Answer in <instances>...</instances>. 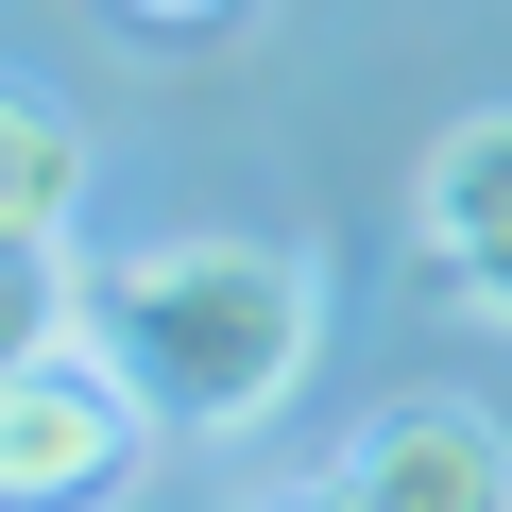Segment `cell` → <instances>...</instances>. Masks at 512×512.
Returning a JSON list of instances; mask_svg holds the SVG:
<instances>
[{
	"mask_svg": "<svg viewBox=\"0 0 512 512\" xmlns=\"http://www.w3.org/2000/svg\"><path fill=\"white\" fill-rule=\"evenodd\" d=\"M69 205H86V137H69V103H0V239H35V256H69Z\"/></svg>",
	"mask_w": 512,
	"mask_h": 512,
	"instance_id": "cell-5",
	"label": "cell"
},
{
	"mask_svg": "<svg viewBox=\"0 0 512 512\" xmlns=\"http://www.w3.org/2000/svg\"><path fill=\"white\" fill-rule=\"evenodd\" d=\"M137 35H205V18H239V0H120Z\"/></svg>",
	"mask_w": 512,
	"mask_h": 512,
	"instance_id": "cell-6",
	"label": "cell"
},
{
	"mask_svg": "<svg viewBox=\"0 0 512 512\" xmlns=\"http://www.w3.org/2000/svg\"><path fill=\"white\" fill-rule=\"evenodd\" d=\"M342 495H359V512H512V444H495V410L410 393V410H376V427H359Z\"/></svg>",
	"mask_w": 512,
	"mask_h": 512,
	"instance_id": "cell-4",
	"label": "cell"
},
{
	"mask_svg": "<svg viewBox=\"0 0 512 512\" xmlns=\"http://www.w3.org/2000/svg\"><path fill=\"white\" fill-rule=\"evenodd\" d=\"M86 325L154 393V427H256L308 376L325 291H308V256H274V239H154V256H103V274H86Z\"/></svg>",
	"mask_w": 512,
	"mask_h": 512,
	"instance_id": "cell-1",
	"label": "cell"
},
{
	"mask_svg": "<svg viewBox=\"0 0 512 512\" xmlns=\"http://www.w3.org/2000/svg\"><path fill=\"white\" fill-rule=\"evenodd\" d=\"M410 222H427V256H444V291H461L478 325H512V103H478V120L427 137Z\"/></svg>",
	"mask_w": 512,
	"mask_h": 512,
	"instance_id": "cell-3",
	"label": "cell"
},
{
	"mask_svg": "<svg viewBox=\"0 0 512 512\" xmlns=\"http://www.w3.org/2000/svg\"><path fill=\"white\" fill-rule=\"evenodd\" d=\"M154 444V393L103 359V325H18V359H0V495H103L120 461Z\"/></svg>",
	"mask_w": 512,
	"mask_h": 512,
	"instance_id": "cell-2",
	"label": "cell"
}]
</instances>
